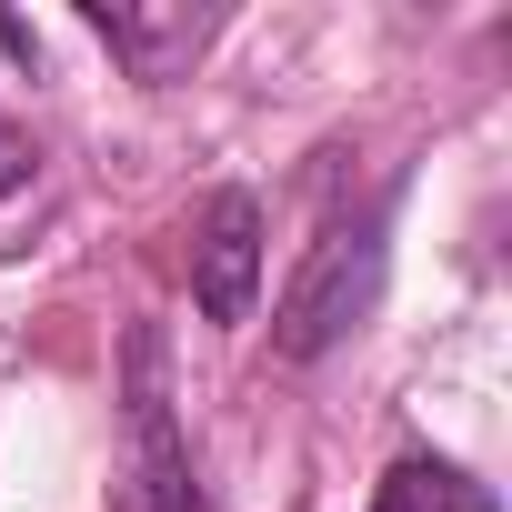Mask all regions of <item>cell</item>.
Segmentation results:
<instances>
[{"label":"cell","mask_w":512,"mask_h":512,"mask_svg":"<svg viewBox=\"0 0 512 512\" xmlns=\"http://www.w3.org/2000/svg\"><path fill=\"white\" fill-rule=\"evenodd\" d=\"M111 512H201L191 442L171 422V352H161L151 322L121 342V472H111Z\"/></svg>","instance_id":"obj_1"},{"label":"cell","mask_w":512,"mask_h":512,"mask_svg":"<svg viewBox=\"0 0 512 512\" xmlns=\"http://www.w3.org/2000/svg\"><path fill=\"white\" fill-rule=\"evenodd\" d=\"M372 302H382V211L372 221H332L312 241V262L292 272V292L272 312V352L282 362H322V352H342L372 322Z\"/></svg>","instance_id":"obj_2"},{"label":"cell","mask_w":512,"mask_h":512,"mask_svg":"<svg viewBox=\"0 0 512 512\" xmlns=\"http://www.w3.org/2000/svg\"><path fill=\"white\" fill-rule=\"evenodd\" d=\"M251 292H262V201L211 191L201 241H191V302L201 322H251Z\"/></svg>","instance_id":"obj_3"},{"label":"cell","mask_w":512,"mask_h":512,"mask_svg":"<svg viewBox=\"0 0 512 512\" xmlns=\"http://www.w3.org/2000/svg\"><path fill=\"white\" fill-rule=\"evenodd\" d=\"M91 31H101L141 81H171V71L211 41V11H201V21H191V11H91Z\"/></svg>","instance_id":"obj_4"},{"label":"cell","mask_w":512,"mask_h":512,"mask_svg":"<svg viewBox=\"0 0 512 512\" xmlns=\"http://www.w3.org/2000/svg\"><path fill=\"white\" fill-rule=\"evenodd\" d=\"M372 512H502L472 472H452V462H432V452H412V462H392L382 472V492H372Z\"/></svg>","instance_id":"obj_5"},{"label":"cell","mask_w":512,"mask_h":512,"mask_svg":"<svg viewBox=\"0 0 512 512\" xmlns=\"http://www.w3.org/2000/svg\"><path fill=\"white\" fill-rule=\"evenodd\" d=\"M31 161H41V151H31V131H21V121H0V201L31 181Z\"/></svg>","instance_id":"obj_6"}]
</instances>
